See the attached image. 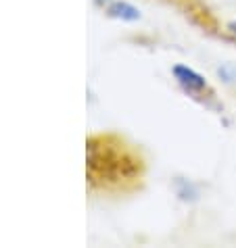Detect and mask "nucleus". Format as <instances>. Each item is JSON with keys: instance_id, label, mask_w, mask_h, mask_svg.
<instances>
[{"instance_id": "nucleus-1", "label": "nucleus", "mask_w": 236, "mask_h": 248, "mask_svg": "<svg viewBox=\"0 0 236 248\" xmlns=\"http://www.w3.org/2000/svg\"><path fill=\"white\" fill-rule=\"evenodd\" d=\"M171 73H173V78H176L178 84L182 86L188 94H201V92L207 90V79L201 73L194 71V69H190V67L176 65L171 69Z\"/></svg>"}, {"instance_id": "nucleus-2", "label": "nucleus", "mask_w": 236, "mask_h": 248, "mask_svg": "<svg viewBox=\"0 0 236 248\" xmlns=\"http://www.w3.org/2000/svg\"><path fill=\"white\" fill-rule=\"evenodd\" d=\"M107 13L115 19H121V21H138L140 19V11L128 2H113L107 9Z\"/></svg>"}, {"instance_id": "nucleus-5", "label": "nucleus", "mask_w": 236, "mask_h": 248, "mask_svg": "<svg viewBox=\"0 0 236 248\" xmlns=\"http://www.w3.org/2000/svg\"><path fill=\"white\" fill-rule=\"evenodd\" d=\"M228 31H230V36H232V40H234V42H236V19H234V21H232L230 25H228Z\"/></svg>"}, {"instance_id": "nucleus-3", "label": "nucleus", "mask_w": 236, "mask_h": 248, "mask_svg": "<svg viewBox=\"0 0 236 248\" xmlns=\"http://www.w3.org/2000/svg\"><path fill=\"white\" fill-rule=\"evenodd\" d=\"M176 192H178V196L182 198V201H197L199 198V192H197V188L190 184V182H186V180H180L178 184H176Z\"/></svg>"}, {"instance_id": "nucleus-4", "label": "nucleus", "mask_w": 236, "mask_h": 248, "mask_svg": "<svg viewBox=\"0 0 236 248\" xmlns=\"http://www.w3.org/2000/svg\"><path fill=\"white\" fill-rule=\"evenodd\" d=\"M218 73H219V78H224V81H228V84L236 79V69L234 67H228V65L226 67H219Z\"/></svg>"}]
</instances>
